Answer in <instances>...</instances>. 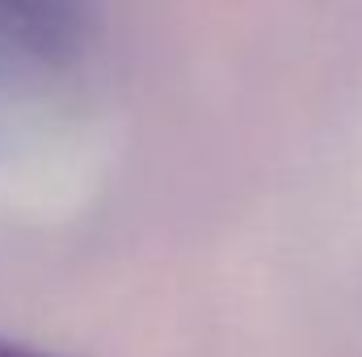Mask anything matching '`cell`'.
I'll return each mask as SVG.
<instances>
[{
    "instance_id": "1",
    "label": "cell",
    "mask_w": 362,
    "mask_h": 357,
    "mask_svg": "<svg viewBox=\"0 0 362 357\" xmlns=\"http://www.w3.org/2000/svg\"><path fill=\"white\" fill-rule=\"evenodd\" d=\"M89 42L85 0H0V152L64 101Z\"/></svg>"
},
{
    "instance_id": "2",
    "label": "cell",
    "mask_w": 362,
    "mask_h": 357,
    "mask_svg": "<svg viewBox=\"0 0 362 357\" xmlns=\"http://www.w3.org/2000/svg\"><path fill=\"white\" fill-rule=\"evenodd\" d=\"M0 357H51V353L25 349V345H17V341H4V337H0Z\"/></svg>"
}]
</instances>
